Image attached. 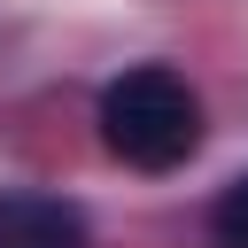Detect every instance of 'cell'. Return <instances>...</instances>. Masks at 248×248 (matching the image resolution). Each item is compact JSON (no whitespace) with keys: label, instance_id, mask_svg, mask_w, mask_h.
<instances>
[{"label":"cell","instance_id":"1","mask_svg":"<svg viewBox=\"0 0 248 248\" xmlns=\"http://www.w3.org/2000/svg\"><path fill=\"white\" fill-rule=\"evenodd\" d=\"M101 147L132 170H178L202 147V93L170 62H140L101 85Z\"/></svg>","mask_w":248,"mask_h":248},{"label":"cell","instance_id":"2","mask_svg":"<svg viewBox=\"0 0 248 248\" xmlns=\"http://www.w3.org/2000/svg\"><path fill=\"white\" fill-rule=\"evenodd\" d=\"M0 248H85V217L62 194H0Z\"/></svg>","mask_w":248,"mask_h":248},{"label":"cell","instance_id":"3","mask_svg":"<svg viewBox=\"0 0 248 248\" xmlns=\"http://www.w3.org/2000/svg\"><path fill=\"white\" fill-rule=\"evenodd\" d=\"M209 248H248V170L217 194V209H209Z\"/></svg>","mask_w":248,"mask_h":248}]
</instances>
